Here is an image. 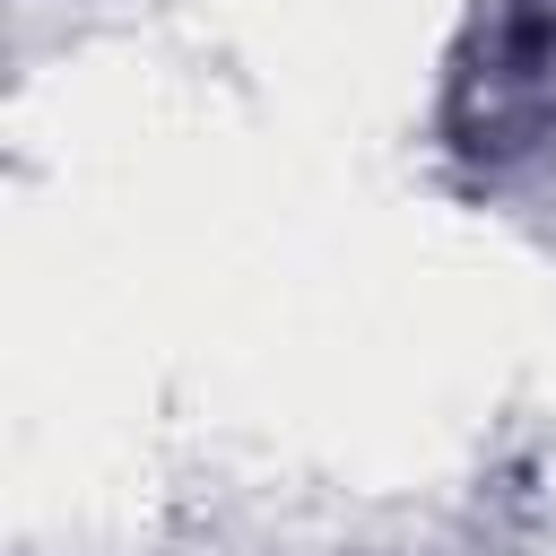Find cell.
I'll list each match as a JSON object with an SVG mask.
<instances>
[{"label":"cell","mask_w":556,"mask_h":556,"mask_svg":"<svg viewBox=\"0 0 556 556\" xmlns=\"http://www.w3.org/2000/svg\"><path fill=\"white\" fill-rule=\"evenodd\" d=\"M547 113H556V9L547 0H521V9L495 17L478 70L460 78V122L486 130L478 148H513Z\"/></svg>","instance_id":"cell-1"}]
</instances>
